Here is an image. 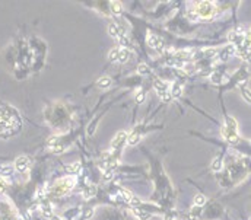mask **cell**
I'll return each instance as SVG.
<instances>
[{
  "instance_id": "obj_17",
  "label": "cell",
  "mask_w": 251,
  "mask_h": 220,
  "mask_svg": "<svg viewBox=\"0 0 251 220\" xmlns=\"http://www.w3.org/2000/svg\"><path fill=\"white\" fill-rule=\"evenodd\" d=\"M111 10L114 15H120L121 12H123V6L120 2H112L111 3Z\"/></svg>"
},
{
  "instance_id": "obj_8",
  "label": "cell",
  "mask_w": 251,
  "mask_h": 220,
  "mask_svg": "<svg viewBox=\"0 0 251 220\" xmlns=\"http://www.w3.org/2000/svg\"><path fill=\"white\" fill-rule=\"evenodd\" d=\"M108 34H110V37H112V38H115V39L123 38L124 35H126L123 29L118 26V25H115V23H111V25H108Z\"/></svg>"
},
{
  "instance_id": "obj_16",
  "label": "cell",
  "mask_w": 251,
  "mask_h": 220,
  "mask_svg": "<svg viewBox=\"0 0 251 220\" xmlns=\"http://www.w3.org/2000/svg\"><path fill=\"white\" fill-rule=\"evenodd\" d=\"M206 197L203 195V194H197L194 197V204H196V207H203L204 204H206Z\"/></svg>"
},
{
  "instance_id": "obj_14",
  "label": "cell",
  "mask_w": 251,
  "mask_h": 220,
  "mask_svg": "<svg viewBox=\"0 0 251 220\" xmlns=\"http://www.w3.org/2000/svg\"><path fill=\"white\" fill-rule=\"evenodd\" d=\"M66 171L67 174H70V175H75V174H78L80 171V163L79 162H75V163H70V165L66 166Z\"/></svg>"
},
{
  "instance_id": "obj_13",
  "label": "cell",
  "mask_w": 251,
  "mask_h": 220,
  "mask_svg": "<svg viewBox=\"0 0 251 220\" xmlns=\"http://www.w3.org/2000/svg\"><path fill=\"white\" fill-rule=\"evenodd\" d=\"M120 50H121V47H115V48H112L111 51H110V54H108V60L110 61H118V58H120Z\"/></svg>"
},
{
  "instance_id": "obj_7",
  "label": "cell",
  "mask_w": 251,
  "mask_h": 220,
  "mask_svg": "<svg viewBox=\"0 0 251 220\" xmlns=\"http://www.w3.org/2000/svg\"><path fill=\"white\" fill-rule=\"evenodd\" d=\"M169 83H167V82H164V80H155L153 82V88H155V90L158 92V95L159 96H162V95H165L167 92H169Z\"/></svg>"
},
{
  "instance_id": "obj_12",
  "label": "cell",
  "mask_w": 251,
  "mask_h": 220,
  "mask_svg": "<svg viewBox=\"0 0 251 220\" xmlns=\"http://www.w3.org/2000/svg\"><path fill=\"white\" fill-rule=\"evenodd\" d=\"M140 142V134L136 130H134L132 134H128V137H127V143L128 144H132V146H134V144H137Z\"/></svg>"
},
{
  "instance_id": "obj_9",
  "label": "cell",
  "mask_w": 251,
  "mask_h": 220,
  "mask_svg": "<svg viewBox=\"0 0 251 220\" xmlns=\"http://www.w3.org/2000/svg\"><path fill=\"white\" fill-rule=\"evenodd\" d=\"M222 136L229 143H237L238 142V136H237V130H232V128H228V127H223L222 128Z\"/></svg>"
},
{
  "instance_id": "obj_6",
  "label": "cell",
  "mask_w": 251,
  "mask_h": 220,
  "mask_svg": "<svg viewBox=\"0 0 251 220\" xmlns=\"http://www.w3.org/2000/svg\"><path fill=\"white\" fill-rule=\"evenodd\" d=\"M148 44H149L151 48L156 50V51H161V50H164V47H165V42H164L159 37L153 35V34H149V35H148Z\"/></svg>"
},
{
  "instance_id": "obj_4",
  "label": "cell",
  "mask_w": 251,
  "mask_h": 220,
  "mask_svg": "<svg viewBox=\"0 0 251 220\" xmlns=\"http://www.w3.org/2000/svg\"><path fill=\"white\" fill-rule=\"evenodd\" d=\"M31 166V159L28 156H19L16 160H15V169L19 172H26Z\"/></svg>"
},
{
  "instance_id": "obj_27",
  "label": "cell",
  "mask_w": 251,
  "mask_h": 220,
  "mask_svg": "<svg viewBox=\"0 0 251 220\" xmlns=\"http://www.w3.org/2000/svg\"><path fill=\"white\" fill-rule=\"evenodd\" d=\"M187 18H188L190 21H197V19H199V15H197V12H196L194 9H190V10L187 12Z\"/></svg>"
},
{
  "instance_id": "obj_15",
  "label": "cell",
  "mask_w": 251,
  "mask_h": 220,
  "mask_svg": "<svg viewBox=\"0 0 251 220\" xmlns=\"http://www.w3.org/2000/svg\"><path fill=\"white\" fill-rule=\"evenodd\" d=\"M130 58V51L127 48H123L120 50V58H118V63H126V61Z\"/></svg>"
},
{
  "instance_id": "obj_21",
  "label": "cell",
  "mask_w": 251,
  "mask_h": 220,
  "mask_svg": "<svg viewBox=\"0 0 251 220\" xmlns=\"http://www.w3.org/2000/svg\"><path fill=\"white\" fill-rule=\"evenodd\" d=\"M137 72L140 73V74H148V73H151V69H149V66L148 64H145V63H142V64H139L137 66Z\"/></svg>"
},
{
  "instance_id": "obj_19",
  "label": "cell",
  "mask_w": 251,
  "mask_h": 220,
  "mask_svg": "<svg viewBox=\"0 0 251 220\" xmlns=\"http://www.w3.org/2000/svg\"><path fill=\"white\" fill-rule=\"evenodd\" d=\"M95 193H96V188L94 187V185H91V187H86L85 188V191H83V197L85 198H91V197H94Z\"/></svg>"
},
{
  "instance_id": "obj_30",
  "label": "cell",
  "mask_w": 251,
  "mask_h": 220,
  "mask_svg": "<svg viewBox=\"0 0 251 220\" xmlns=\"http://www.w3.org/2000/svg\"><path fill=\"white\" fill-rule=\"evenodd\" d=\"M242 57H244V60H245V61L251 63V51H248V53H244V54H242Z\"/></svg>"
},
{
  "instance_id": "obj_18",
  "label": "cell",
  "mask_w": 251,
  "mask_h": 220,
  "mask_svg": "<svg viewBox=\"0 0 251 220\" xmlns=\"http://www.w3.org/2000/svg\"><path fill=\"white\" fill-rule=\"evenodd\" d=\"M171 94H172L174 98H178V96H181V94H183V88L180 86L178 83H174L172 89H171Z\"/></svg>"
},
{
  "instance_id": "obj_11",
  "label": "cell",
  "mask_w": 251,
  "mask_h": 220,
  "mask_svg": "<svg viewBox=\"0 0 251 220\" xmlns=\"http://www.w3.org/2000/svg\"><path fill=\"white\" fill-rule=\"evenodd\" d=\"M112 85V79L111 77H108V76H104V77H101V79H98V82H96V86L101 89H107V88H110Z\"/></svg>"
},
{
  "instance_id": "obj_20",
  "label": "cell",
  "mask_w": 251,
  "mask_h": 220,
  "mask_svg": "<svg viewBox=\"0 0 251 220\" xmlns=\"http://www.w3.org/2000/svg\"><path fill=\"white\" fill-rule=\"evenodd\" d=\"M212 169L215 172H218L222 169V159H221V158H216V159L212 162Z\"/></svg>"
},
{
  "instance_id": "obj_10",
  "label": "cell",
  "mask_w": 251,
  "mask_h": 220,
  "mask_svg": "<svg viewBox=\"0 0 251 220\" xmlns=\"http://www.w3.org/2000/svg\"><path fill=\"white\" fill-rule=\"evenodd\" d=\"M232 54H235V45L234 44H231V45H228V47H225V48L219 53V58L222 61H226L231 57Z\"/></svg>"
},
{
  "instance_id": "obj_31",
  "label": "cell",
  "mask_w": 251,
  "mask_h": 220,
  "mask_svg": "<svg viewBox=\"0 0 251 220\" xmlns=\"http://www.w3.org/2000/svg\"><path fill=\"white\" fill-rule=\"evenodd\" d=\"M50 220H62V217H59V216H51Z\"/></svg>"
},
{
  "instance_id": "obj_32",
  "label": "cell",
  "mask_w": 251,
  "mask_h": 220,
  "mask_svg": "<svg viewBox=\"0 0 251 220\" xmlns=\"http://www.w3.org/2000/svg\"><path fill=\"white\" fill-rule=\"evenodd\" d=\"M250 143H251V140H250Z\"/></svg>"
},
{
  "instance_id": "obj_26",
  "label": "cell",
  "mask_w": 251,
  "mask_h": 220,
  "mask_svg": "<svg viewBox=\"0 0 251 220\" xmlns=\"http://www.w3.org/2000/svg\"><path fill=\"white\" fill-rule=\"evenodd\" d=\"M134 214L139 216L142 220H146V219H149V217H151V214H149V213H146V211H142V210H134Z\"/></svg>"
},
{
  "instance_id": "obj_25",
  "label": "cell",
  "mask_w": 251,
  "mask_h": 220,
  "mask_svg": "<svg viewBox=\"0 0 251 220\" xmlns=\"http://www.w3.org/2000/svg\"><path fill=\"white\" fill-rule=\"evenodd\" d=\"M43 211H44L45 216L51 217V213H53V207H51V204H48V203H44V204H43Z\"/></svg>"
},
{
  "instance_id": "obj_22",
  "label": "cell",
  "mask_w": 251,
  "mask_h": 220,
  "mask_svg": "<svg viewBox=\"0 0 251 220\" xmlns=\"http://www.w3.org/2000/svg\"><path fill=\"white\" fill-rule=\"evenodd\" d=\"M225 127H228V128H232V130H237V121H235L232 117H226Z\"/></svg>"
},
{
  "instance_id": "obj_24",
  "label": "cell",
  "mask_w": 251,
  "mask_h": 220,
  "mask_svg": "<svg viewBox=\"0 0 251 220\" xmlns=\"http://www.w3.org/2000/svg\"><path fill=\"white\" fill-rule=\"evenodd\" d=\"M241 94H242V98L245 99L248 104H251V90H250V89L244 88L242 90H241Z\"/></svg>"
},
{
  "instance_id": "obj_23",
  "label": "cell",
  "mask_w": 251,
  "mask_h": 220,
  "mask_svg": "<svg viewBox=\"0 0 251 220\" xmlns=\"http://www.w3.org/2000/svg\"><path fill=\"white\" fill-rule=\"evenodd\" d=\"M145 101V90L143 89H139L137 92H136V102L137 104H142Z\"/></svg>"
},
{
  "instance_id": "obj_2",
  "label": "cell",
  "mask_w": 251,
  "mask_h": 220,
  "mask_svg": "<svg viewBox=\"0 0 251 220\" xmlns=\"http://www.w3.org/2000/svg\"><path fill=\"white\" fill-rule=\"evenodd\" d=\"M76 184V179L75 178H63V179H59V181L51 187L50 193L56 197H60V195H64L67 194Z\"/></svg>"
},
{
  "instance_id": "obj_5",
  "label": "cell",
  "mask_w": 251,
  "mask_h": 220,
  "mask_svg": "<svg viewBox=\"0 0 251 220\" xmlns=\"http://www.w3.org/2000/svg\"><path fill=\"white\" fill-rule=\"evenodd\" d=\"M127 137H128V134H127L126 131H118L117 134L114 136V138H112V142H111V147L114 149V150H118V149H120L124 143H126Z\"/></svg>"
},
{
  "instance_id": "obj_1",
  "label": "cell",
  "mask_w": 251,
  "mask_h": 220,
  "mask_svg": "<svg viewBox=\"0 0 251 220\" xmlns=\"http://www.w3.org/2000/svg\"><path fill=\"white\" fill-rule=\"evenodd\" d=\"M22 127L18 112L10 106L0 108V138H7L16 134Z\"/></svg>"
},
{
  "instance_id": "obj_28",
  "label": "cell",
  "mask_w": 251,
  "mask_h": 220,
  "mask_svg": "<svg viewBox=\"0 0 251 220\" xmlns=\"http://www.w3.org/2000/svg\"><path fill=\"white\" fill-rule=\"evenodd\" d=\"M172 98H174V96H172V94H171V90H169V92H167L165 95H162V96H161V99L164 101V102H165V104L171 102V101H172Z\"/></svg>"
},
{
  "instance_id": "obj_3",
  "label": "cell",
  "mask_w": 251,
  "mask_h": 220,
  "mask_svg": "<svg viewBox=\"0 0 251 220\" xmlns=\"http://www.w3.org/2000/svg\"><path fill=\"white\" fill-rule=\"evenodd\" d=\"M194 10L197 12L199 18H203V19H212L216 13V7L212 2H199L196 5Z\"/></svg>"
},
{
  "instance_id": "obj_29",
  "label": "cell",
  "mask_w": 251,
  "mask_h": 220,
  "mask_svg": "<svg viewBox=\"0 0 251 220\" xmlns=\"http://www.w3.org/2000/svg\"><path fill=\"white\" fill-rule=\"evenodd\" d=\"M130 204H132V206H134V207H139L140 204H142V201H140V198L133 197V198H132V201H130Z\"/></svg>"
}]
</instances>
